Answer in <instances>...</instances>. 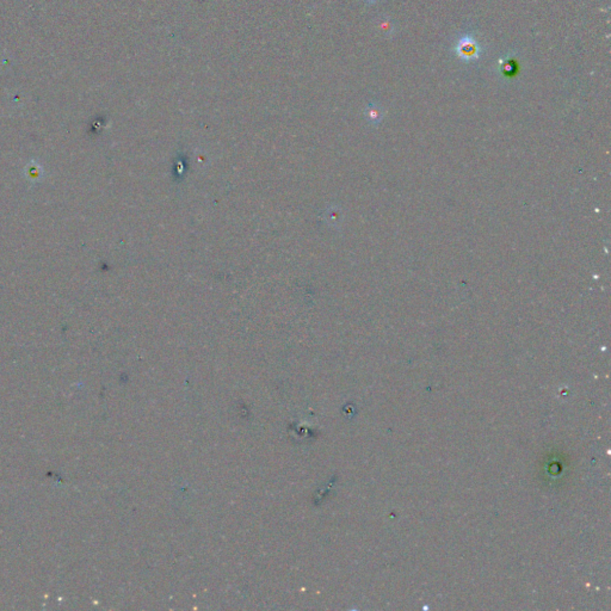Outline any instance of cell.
I'll return each mask as SVG.
<instances>
[{"mask_svg":"<svg viewBox=\"0 0 611 611\" xmlns=\"http://www.w3.org/2000/svg\"><path fill=\"white\" fill-rule=\"evenodd\" d=\"M380 113H381L380 109H378L377 106H375L374 104H370V105L368 106V115L370 119H372V120L380 119Z\"/></svg>","mask_w":611,"mask_h":611,"instance_id":"2","label":"cell"},{"mask_svg":"<svg viewBox=\"0 0 611 611\" xmlns=\"http://www.w3.org/2000/svg\"><path fill=\"white\" fill-rule=\"evenodd\" d=\"M454 50L459 59L465 62L476 61L482 53L481 46L472 33H465L461 36L456 42Z\"/></svg>","mask_w":611,"mask_h":611,"instance_id":"1","label":"cell"},{"mask_svg":"<svg viewBox=\"0 0 611 611\" xmlns=\"http://www.w3.org/2000/svg\"><path fill=\"white\" fill-rule=\"evenodd\" d=\"M381 29L384 33H392L393 25H391V21L381 22Z\"/></svg>","mask_w":611,"mask_h":611,"instance_id":"3","label":"cell"},{"mask_svg":"<svg viewBox=\"0 0 611 611\" xmlns=\"http://www.w3.org/2000/svg\"><path fill=\"white\" fill-rule=\"evenodd\" d=\"M376 2H377V0H365V3H367V4H369V5L375 4Z\"/></svg>","mask_w":611,"mask_h":611,"instance_id":"4","label":"cell"}]
</instances>
